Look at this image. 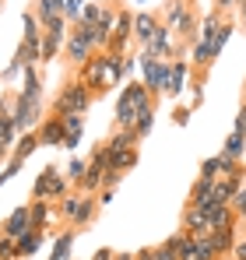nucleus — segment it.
I'll return each instance as SVG.
<instances>
[{"instance_id":"49","label":"nucleus","mask_w":246,"mask_h":260,"mask_svg":"<svg viewBox=\"0 0 246 260\" xmlns=\"http://www.w3.org/2000/svg\"><path fill=\"white\" fill-rule=\"evenodd\" d=\"M123 173H116V169H106V176H102V190H116L120 186Z\"/></svg>"},{"instance_id":"8","label":"nucleus","mask_w":246,"mask_h":260,"mask_svg":"<svg viewBox=\"0 0 246 260\" xmlns=\"http://www.w3.org/2000/svg\"><path fill=\"white\" fill-rule=\"evenodd\" d=\"M81 85L95 95V91H106V53H91L81 63Z\"/></svg>"},{"instance_id":"38","label":"nucleus","mask_w":246,"mask_h":260,"mask_svg":"<svg viewBox=\"0 0 246 260\" xmlns=\"http://www.w3.org/2000/svg\"><path fill=\"white\" fill-rule=\"evenodd\" d=\"M60 4H64V0H36V11H32V14L39 18V25H46L49 18L60 14Z\"/></svg>"},{"instance_id":"58","label":"nucleus","mask_w":246,"mask_h":260,"mask_svg":"<svg viewBox=\"0 0 246 260\" xmlns=\"http://www.w3.org/2000/svg\"><path fill=\"white\" fill-rule=\"evenodd\" d=\"M236 11H239V18H243V25H246V0L239 4V7H236Z\"/></svg>"},{"instance_id":"32","label":"nucleus","mask_w":246,"mask_h":260,"mask_svg":"<svg viewBox=\"0 0 246 260\" xmlns=\"http://www.w3.org/2000/svg\"><path fill=\"white\" fill-rule=\"evenodd\" d=\"M211 204V179L197 176V183L190 186V208H207Z\"/></svg>"},{"instance_id":"41","label":"nucleus","mask_w":246,"mask_h":260,"mask_svg":"<svg viewBox=\"0 0 246 260\" xmlns=\"http://www.w3.org/2000/svg\"><path fill=\"white\" fill-rule=\"evenodd\" d=\"M84 4H88V0H64V4H60V14L67 18V25H74V21L81 18Z\"/></svg>"},{"instance_id":"50","label":"nucleus","mask_w":246,"mask_h":260,"mask_svg":"<svg viewBox=\"0 0 246 260\" xmlns=\"http://www.w3.org/2000/svg\"><path fill=\"white\" fill-rule=\"evenodd\" d=\"M201 176H204V179H214V176H218V155L201 162Z\"/></svg>"},{"instance_id":"22","label":"nucleus","mask_w":246,"mask_h":260,"mask_svg":"<svg viewBox=\"0 0 246 260\" xmlns=\"http://www.w3.org/2000/svg\"><path fill=\"white\" fill-rule=\"evenodd\" d=\"M204 215H207L211 232H214V229H225V225H236V211H232V204H207Z\"/></svg>"},{"instance_id":"10","label":"nucleus","mask_w":246,"mask_h":260,"mask_svg":"<svg viewBox=\"0 0 246 260\" xmlns=\"http://www.w3.org/2000/svg\"><path fill=\"white\" fill-rule=\"evenodd\" d=\"M190 60H183V56H176L172 60V71H169V85H165L162 95H169V99H179L187 88H190Z\"/></svg>"},{"instance_id":"48","label":"nucleus","mask_w":246,"mask_h":260,"mask_svg":"<svg viewBox=\"0 0 246 260\" xmlns=\"http://www.w3.org/2000/svg\"><path fill=\"white\" fill-rule=\"evenodd\" d=\"M134 71H137V56L120 53V74H123V78H134Z\"/></svg>"},{"instance_id":"52","label":"nucleus","mask_w":246,"mask_h":260,"mask_svg":"<svg viewBox=\"0 0 246 260\" xmlns=\"http://www.w3.org/2000/svg\"><path fill=\"white\" fill-rule=\"evenodd\" d=\"M229 253H232V260H246V232H243V239H236V243H232V250H229Z\"/></svg>"},{"instance_id":"13","label":"nucleus","mask_w":246,"mask_h":260,"mask_svg":"<svg viewBox=\"0 0 246 260\" xmlns=\"http://www.w3.org/2000/svg\"><path fill=\"white\" fill-rule=\"evenodd\" d=\"M162 246H169L176 260H201V257H197V243H194V236H187L183 229H179V232H172Z\"/></svg>"},{"instance_id":"54","label":"nucleus","mask_w":246,"mask_h":260,"mask_svg":"<svg viewBox=\"0 0 246 260\" xmlns=\"http://www.w3.org/2000/svg\"><path fill=\"white\" fill-rule=\"evenodd\" d=\"M155 260H176V257H172L169 246H155Z\"/></svg>"},{"instance_id":"61","label":"nucleus","mask_w":246,"mask_h":260,"mask_svg":"<svg viewBox=\"0 0 246 260\" xmlns=\"http://www.w3.org/2000/svg\"><path fill=\"white\" fill-rule=\"evenodd\" d=\"M21 260H36V257H21Z\"/></svg>"},{"instance_id":"3","label":"nucleus","mask_w":246,"mask_h":260,"mask_svg":"<svg viewBox=\"0 0 246 260\" xmlns=\"http://www.w3.org/2000/svg\"><path fill=\"white\" fill-rule=\"evenodd\" d=\"M137 67H141V85L148 88L151 95H162L165 85H169V71H172V60H155V56H148L144 49L137 53Z\"/></svg>"},{"instance_id":"25","label":"nucleus","mask_w":246,"mask_h":260,"mask_svg":"<svg viewBox=\"0 0 246 260\" xmlns=\"http://www.w3.org/2000/svg\"><path fill=\"white\" fill-rule=\"evenodd\" d=\"M134 144H137V137H134V130H127V127H116V130H113V137H109V141H106L102 148H106L109 155H116V151H127V148H134Z\"/></svg>"},{"instance_id":"51","label":"nucleus","mask_w":246,"mask_h":260,"mask_svg":"<svg viewBox=\"0 0 246 260\" xmlns=\"http://www.w3.org/2000/svg\"><path fill=\"white\" fill-rule=\"evenodd\" d=\"M21 71H25V60L14 53V56H11V63H7V71H4V78H14V74H21Z\"/></svg>"},{"instance_id":"15","label":"nucleus","mask_w":246,"mask_h":260,"mask_svg":"<svg viewBox=\"0 0 246 260\" xmlns=\"http://www.w3.org/2000/svg\"><path fill=\"white\" fill-rule=\"evenodd\" d=\"M243 176H214L211 179V204H229L232 193L239 190Z\"/></svg>"},{"instance_id":"34","label":"nucleus","mask_w":246,"mask_h":260,"mask_svg":"<svg viewBox=\"0 0 246 260\" xmlns=\"http://www.w3.org/2000/svg\"><path fill=\"white\" fill-rule=\"evenodd\" d=\"M21 28H25V32H21V43H42V25H39V18H36L32 11L21 18Z\"/></svg>"},{"instance_id":"47","label":"nucleus","mask_w":246,"mask_h":260,"mask_svg":"<svg viewBox=\"0 0 246 260\" xmlns=\"http://www.w3.org/2000/svg\"><path fill=\"white\" fill-rule=\"evenodd\" d=\"M71 32H74V36H81V39H88V43L95 39V25H88V21H74V28H71ZM91 49H95V46H91Z\"/></svg>"},{"instance_id":"37","label":"nucleus","mask_w":246,"mask_h":260,"mask_svg":"<svg viewBox=\"0 0 246 260\" xmlns=\"http://www.w3.org/2000/svg\"><path fill=\"white\" fill-rule=\"evenodd\" d=\"M232 32H236L232 21H222V25H218V32H214V39H211V53H214V60L222 56V49H225V43L232 39Z\"/></svg>"},{"instance_id":"62","label":"nucleus","mask_w":246,"mask_h":260,"mask_svg":"<svg viewBox=\"0 0 246 260\" xmlns=\"http://www.w3.org/2000/svg\"><path fill=\"white\" fill-rule=\"evenodd\" d=\"M243 225H246V221H243Z\"/></svg>"},{"instance_id":"59","label":"nucleus","mask_w":246,"mask_h":260,"mask_svg":"<svg viewBox=\"0 0 246 260\" xmlns=\"http://www.w3.org/2000/svg\"><path fill=\"white\" fill-rule=\"evenodd\" d=\"M243 106H246V81H243Z\"/></svg>"},{"instance_id":"5","label":"nucleus","mask_w":246,"mask_h":260,"mask_svg":"<svg viewBox=\"0 0 246 260\" xmlns=\"http://www.w3.org/2000/svg\"><path fill=\"white\" fill-rule=\"evenodd\" d=\"M67 176L60 173V166H46L36 183H32V197H42V201H53V197H67Z\"/></svg>"},{"instance_id":"6","label":"nucleus","mask_w":246,"mask_h":260,"mask_svg":"<svg viewBox=\"0 0 246 260\" xmlns=\"http://www.w3.org/2000/svg\"><path fill=\"white\" fill-rule=\"evenodd\" d=\"M99 201L95 193H74V197H60V211L71 218V225H88L91 215H95Z\"/></svg>"},{"instance_id":"12","label":"nucleus","mask_w":246,"mask_h":260,"mask_svg":"<svg viewBox=\"0 0 246 260\" xmlns=\"http://www.w3.org/2000/svg\"><path fill=\"white\" fill-rule=\"evenodd\" d=\"M60 123H64V144H60V148L74 151V148L81 144V137H84V116L81 113H64Z\"/></svg>"},{"instance_id":"18","label":"nucleus","mask_w":246,"mask_h":260,"mask_svg":"<svg viewBox=\"0 0 246 260\" xmlns=\"http://www.w3.org/2000/svg\"><path fill=\"white\" fill-rule=\"evenodd\" d=\"M32 229V218H28V204H21V208H14L11 215H7V221H4V236H11V239H18V236H25Z\"/></svg>"},{"instance_id":"30","label":"nucleus","mask_w":246,"mask_h":260,"mask_svg":"<svg viewBox=\"0 0 246 260\" xmlns=\"http://www.w3.org/2000/svg\"><path fill=\"white\" fill-rule=\"evenodd\" d=\"M123 91L130 95V102L137 106V113H141V109H151V106H155V95H151V91H148L144 85H137V81H130V85L123 88Z\"/></svg>"},{"instance_id":"43","label":"nucleus","mask_w":246,"mask_h":260,"mask_svg":"<svg viewBox=\"0 0 246 260\" xmlns=\"http://www.w3.org/2000/svg\"><path fill=\"white\" fill-rule=\"evenodd\" d=\"M0 260H18V243L0 232Z\"/></svg>"},{"instance_id":"4","label":"nucleus","mask_w":246,"mask_h":260,"mask_svg":"<svg viewBox=\"0 0 246 260\" xmlns=\"http://www.w3.org/2000/svg\"><path fill=\"white\" fill-rule=\"evenodd\" d=\"M91 91L81 85V81H71V85L60 88V95L53 99V116H64V113H88V106H91Z\"/></svg>"},{"instance_id":"42","label":"nucleus","mask_w":246,"mask_h":260,"mask_svg":"<svg viewBox=\"0 0 246 260\" xmlns=\"http://www.w3.org/2000/svg\"><path fill=\"white\" fill-rule=\"evenodd\" d=\"M21 173V162H14V158H7V166H0V190L14 179V176Z\"/></svg>"},{"instance_id":"27","label":"nucleus","mask_w":246,"mask_h":260,"mask_svg":"<svg viewBox=\"0 0 246 260\" xmlns=\"http://www.w3.org/2000/svg\"><path fill=\"white\" fill-rule=\"evenodd\" d=\"M232 243H236V225H225V229H214L211 232V246H214L218 257H225L232 250Z\"/></svg>"},{"instance_id":"45","label":"nucleus","mask_w":246,"mask_h":260,"mask_svg":"<svg viewBox=\"0 0 246 260\" xmlns=\"http://www.w3.org/2000/svg\"><path fill=\"white\" fill-rule=\"evenodd\" d=\"M99 14H102V4H95V0H88L78 21H88V25H95V21H99Z\"/></svg>"},{"instance_id":"39","label":"nucleus","mask_w":246,"mask_h":260,"mask_svg":"<svg viewBox=\"0 0 246 260\" xmlns=\"http://www.w3.org/2000/svg\"><path fill=\"white\" fill-rule=\"evenodd\" d=\"M123 74H120V53L106 49V85H120Z\"/></svg>"},{"instance_id":"55","label":"nucleus","mask_w":246,"mask_h":260,"mask_svg":"<svg viewBox=\"0 0 246 260\" xmlns=\"http://www.w3.org/2000/svg\"><path fill=\"white\" fill-rule=\"evenodd\" d=\"M113 253H116V250H109V246H102V250H95V257H91V260H113Z\"/></svg>"},{"instance_id":"44","label":"nucleus","mask_w":246,"mask_h":260,"mask_svg":"<svg viewBox=\"0 0 246 260\" xmlns=\"http://www.w3.org/2000/svg\"><path fill=\"white\" fill-rule=\"evenodd\" d=\"M229 204H232L236 218H243V221H246V186H243V183H239V190L232 193V201H229Z\"/></svg>"},{"instance_id":"16","label":"nucleus","mask_w":246,"mask_h":260,"mask_svg":"<svg viewBox=\"0 0 246 260\" xmlns=\"http://www.w3.org/2000/svg\"><path fill=\"white\" fill-rule=\"evenodd\" d=\"M14 141H18V130H14V120H11V106H0V162L11 158Z\"/></svg>"},{"instance_id":"24","label":"nucleus","mask_w":246,"mask_h":260,"mask_svg":"<svg viewBox=\"0 0 246 260\" xmlns=\"http://www.w3.org/2000/svg\"><path fill=\"white\" fill-rule=\"evenodd\" d=\"M42 239H46L42 229H28L25 236H18V239H14V243H18V257H32V253H39Z\"/></svg>"},{"instance_id":"2","label":"nucleus","mask_w":246,"mask_h":260,"mask_svg":"<svg viewBox=\"0 0 246 260\" xmlns=\"http://www.w3.org/2000/svg\"><path fill=\"white\" fill-rule=\"evenodd\" d=\"M42 116H46V102H42V95H25V91H18V99L11 102L14 130H18V134L36 130L42 123Z\"/></svg>"},{"instance_id":"9","label":"nucleus","mask_w":246,"mask_h":260,"mask_svg":"<svg viewBox=\"0 0 246 260\" xmlns=\"http://www.w3.org/2000/svg\"><path fill=\"white\" fill-rule=\"evenodd\" d=\"M176 46H179V43H176V36H172V32L165 28L162 21H159V28H155V36H151L148 43L141 46V49H144L148 56H155V60H169V56L176 60Z\"/></svg>"},{"instance_id":"63","label":"nucleus","mask_w":246,"mask_h":260,"mask_svg":"<svg viewBox=\"0 0 246 260\" xmlns=\"http://www.w3.org/2000/svg\"><path fill=\"white\" fill-rule=\"evenodd\" d=\"M243 134H246V130H243Z\"/></svg>"},{"instance_id":"28","label":"nucleus","mask_w":246,"mask_h":260,"mask_svg":"<svg viewBox=\"0 0 246 260\" xmlns=\"http://www.w3.org/2000/svg\"><path fill=\"white\" fill-rule=\"evenodd\" d=\"M106 155H109V151H106ZM134 166H137V144H134V148H127V151L109 155V169H116V173H123V176L130 173Z\"/></svg>"},{"instance_id":"19","label":"nucleus","mask_w":246,"mask_h":260,"mask_svg":"<svg viewBox=\"0 0 246 260\" xmlns=\"http://www.w3.org/2000/svg\"><path fill=\"white\" fill-rule=\"evenodd\" d=\"M155 28H159V18L151 14V11H137L134 14V28H130V39H137V43L144 46L151 36H155Z\"/></svg>"},{"instance_id":"11","label":"nucleus","mask_w":246,"mask_h":260,"mask_svg":"<svg viewBox=\"0 0 246 260\" xmlns=\"http://www.w3.org/2000/svg\"><path fill=\"white\" fill-rule=\"evenodd\" d=\"M130 28H134V14L130 11H116V18H113V39H109V49L113 53H123L127 46H130Z\"/></svg>"},{"instance_id":"56","label":"nucleus","mask_w":246,"mask_h":260,"mask_svg":"<svg viewBox=\"0 0 246 260\" xmlns=\"http://www.w3.org/2000/svg\"><path fill=\"white\" fill-rule=\"evenodd\" d=\"M134 260H155V246H148V250H137Z\"/></svg>"},{"instance_id":"7","label":"nucleus","mask_w":246,"mask_h":260,"mask_svg":"<svg viewBox=\"0 0 246 260\" xmlns=\"http://www.w3.org/2000/svg\"><path fill=\"white\" fill-rule=\"evenodd\" d=\"M106 169H109V155H106V148L99 144L95 151H91V158L84 162V176H81V186L84 193H99L102 190V176H106Z\"/></svg>"},{"instance_id":"21","label":"nucleus","mask_w":246,"mask_h":260,"mask_svg":"<svg viewBox=\"0 0 246 260\" xmlns=\"http://www.w3.org/2000/svg\"><path fill=\"white\" fill-rule=\"evenodd\" d=\"M64 53H67V56H71L74 63H84V60H88V56H91L95 49H91V43H88V39L74 36V32L67 28V39H64Z\"/></svg>"},{"instance_id":"31","label":"nucleus","mask_w":246,"mask_h":260,"mask_svg":"<svg viewBox=\"0 0 246 260\" xmlns=\"http://www.w3.org/2000/svg\"><path fill=\"white\" fill-rule=\"evenodd\" d=\"M214 63V53H211V43H204V39H197L194 43V49H190V67H201V71H207Z\"/></svg>"},{"instance_id":"26","label":"nucleus","mask_w":246,"mask_h":260,"mask_svg":"<svg viewBox=\"0 0 246 260\" xmlns=\"http://www.w3.org/2000/svg\"><path fill=\"white\" fill-rule=\"evenodd\" d=\"M134 120H137V106L130 102V95L120 91V99H116V127H134Z\"/></svg>"},{"instance_id":"57","label":"nucleus","mask_w":246,"mask_h":260,"mask_svg":"<svg viewBox=\"0 0 246 260\" xmlns=\"http://www.w3.org/2000/svg\"><path fill=\"white\" fill-rule=\"evenodd\" d=\"M201 99H204V88L194 85V91H190V102H194V106H201Z\"/></svg>"},{"instance_id":"36","label":"nucleus","mask_w":246,"mask_h":260,"mask_svg":"<svg viewBox=\"0 0 246 260\" xmlns=\"http://www.w3.org/2000/svg\"><path fill=\"white\" fill-rule=\"evenodd\" d=\"M28 218H32V229H46V221H49V201L36 197L28 204Z\"/></svg>"},{"instance_id":"17","label":"nucleus","mask_w":246,"mask_h":260,"mask_svg":"<svg viewBox=\"0 0 246 260\" xmlns=\"http://www.w3.org/2000/svg\"><path fill=\"white\" fill-rule=\"evenodd\" d=\"M39 148H42V144H39V134H36V130H25V134H18V141H14V148H11V158L25 166Z\"/></svg>"},{"instance_id":"33","label":"nucleus","mask_w":246,"mask_h":260,"mask_svg":"<svg viewBox=\"0 0 246 260\" xmlns=\"http://www.w3.org/2000/svg\"><path fill=\"white\" fill-rule=\"evenodd\" d=\"M151 127H155V106H151V109H141L130 130H134V137H137V141H144V137L151 134Z\"/></svg>"},{"instance_id":"60","label":"nucleus","mask_w":246,"mask_h":260,"mask_svg":"<svg viewBox=\"0 0 246 260\" xmlns=\"http://www.w3.org/2000/svg\"><path fill=\"white\" fill-rule=\"evenodd\" d=\"M134 4H148V0H134Z\"/></svg>"},{"instance_id":"20","label":"nucleus","mask_w":246,"mask_h":260,"mask_svg":"<svg viewBox=\"0 0 246 260\" xmlns=\"http://www.w3.org/2000/svg\"><path fill=\"white\" fill-rule=\"evenodd\" d=\"M183 232L187 236H211V225H207V215H204V208H190L187 204V215H183Z\"/></svg>"},{"instance_id":"1","label":"nucleus","mask_w":246,"mask_h":260,"mask_svg":"<svg viewBox=\"0 0 246 260\" xmlns=\"http://www.w3.org/2000/svg\"><path fill=\"white\" fill-rule=\"evenodd\" d=\"M165 28L179 39V43H197V18L190 11L187 0H169L165 4Z\"/></svg>"},{"instance_id":"23","label":"nucleus","mask_w":246,"mask_h":260,"mask_svg":"<svg viewBox=\"0 0 246 260\" xmlns=\"http://www.w3.org/2000/svg\"><path fill=\"white\" fill-rule=\"evenodd\" d=\"M222 155H225V158H232V162H246V134H243V130H232V134L225 137Z\"/></svg>"},{"instance_id":"29","label":"nucleus","mask_w":246,"mask_h":260,"mask_svg":"<svg viewBox=\"0 0 246 260\" xmlns=\"http://www.w3.org/2000/svg\"><path fill=\"white\" fill-rule=\"evenodd\" d=\"M74 236H78L74 229L60 232V236H56V243H53V253H49L46 260H71V250H74Z\"/></svg>"},{"instance_id":"40","label":"nucleus","mask_w":246,"mask_h":260,"mask_svg":"<svg viewBox=\"0 0 246 260\" xmlns=\"http://www.w3.org/2000/svg\"><path fill=\"white\" fill-rule=\"evenodd\" d=\"M21 74H25V85H21V91H25V95H42L39 67H32V63H28V67H25V71H21Z\"/></svg>"},{"instance_id":"35","label":"nucleus","mask_w":246,"mask_h":260,"mask_svg":"<svg viewBox=\"0 0 246 260\" xmlns=\"http://www.w3.org/2000/svg\"><path fill=\"white\" fill-rule=\"evenodd\" d=\"M225 18L218 14V11H211L204 21H197V39H204V43H211L214 39V32H218V25H222Z\"/></svg>"},{"instance_id":"14","label":"nucleus","mask_w":246,"mask_h":260,"mask_svg":"<svg viewBox=\"0 0 246 260\" xmlns=\"http://www.w3.org/2000/svg\"><path fill=\"white\" fill-rule=\"evenodd\" d=\"M36 134H39L42 148H60V144H64V123H60V116H42V123L36 127Z\"/></svg>"},{"instance_id":"46","label":"nucleus","mask_w":246,"mask_h":260,"mask_svg":"<svg viewBox=\"0 0 246 260\" xmlns=\"http://www.w3.org/2000/svg\"><path fill=\"white\" fill-rule=\"evenodd\" d=\"M81 176H84V162L81 158H71L67 162V183H81Z\"/></svg>"},{"instance_id":"53","label":"nucleus","mask_w":246,"mask_h":260,"mask_svg":"<svg viewBox=\"0 0 246 260\" xmlns=\"http://www.w3.org/2000/svg\"><path fill=\"white\" fill-rule=\"evenodd\" d=\"M243 0H214V11L222 14V11H232V7H239Z\"/></svg>"}]
</instances>
